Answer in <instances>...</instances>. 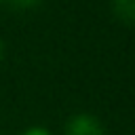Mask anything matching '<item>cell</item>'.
<instances>
[{"mask_svg": "<svg viewBox=\"0 0 135 135\" xmlns=\"http://www.w3.org/2000/svg\"><path fill=\"white\" fill-rule=\"evenodd\" d=\"M103 124L93 114H76L65 124V135H103Z\"/></svg>", "mask_w": 135, "mask_h": 135, "instance_id": "cell-1", "label": "cell"}, {"mask_svg": "<svg viewBox=\"0 0 135 135\" xmlns=\"http://www.w3.org/2000/svg\"><path fill=\"white\" fill-rule=\"evenodd\" d=\"M114 15L129 25H135V0H112Z\"/></svg>", "mask_w": 135, "mask_h": 135, "instance_id": "cell-2", "label": "cell"}, {"mask_svg": "<svg viewBox=\"0 0 135 135\" xmlns=\"http://www.w3.org/2000/svg\"><path fill=\"white\" fill-rule=\"evenodd\" d=\"M23 135H51V133H49L44 127H30Z\"/></svg>", "mask_w": 135, "mask_h": 135, "instance_id": "cell-3", "label": "cell"}, {"mask_svg": "<svg viewBox=\"0 0 135 135\" xmlns=\"http://www.w3.org/2000/svg\"><path fill=\"white\" fill-rule=\"evenodd\" d=\"M13 4H17V6H32V4H36V2H40V0H11Z\"/></svg>", "mask_w": 135, "mask_h": 135, "instance_id": "cell-4", "label": "cell"}, {"mask_svg": "<svg viewBox=\"0 0 135 135\" xmlns=\"http://www.w3.org/2000/svg\"><path fill=\"white\" fill-rule=\"evenodd\" d=\"M2 57H4V42L0 40V61H2Z\"/></svg>", "mask_w": 135, "mask_h": 135, "instance_id": "cell-5", "label": "cell"}]
</instances>
